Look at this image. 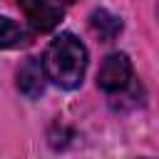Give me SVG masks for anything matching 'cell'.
Here are the masks:
<instances>
[{"instance_id": "cell-1", "label": "cell", "mask_w": 159, "mask_h": 159, "mask_svg": "<svg viewBox=\"0 0 159 159\" xmlns=\"http://www.w3.org/2000/svg\"><path fill=\"white\" fill-rule=\"evenodd\" d=\"M42 65L47 80H52L62 89H75L82 84L87 72V47L72 32H62L47 45Z\"/></svg>"}, {"instance_id": "cell-2", "label": "cell", "mask_w": 159, "mask_h": 159, "mask_svg": "<svg viewBox=\"0 0 159 159\" xmlns=\"http://www.w3.org/2000/svg\"><path fill=\"white\" fill-rule=\"evenodd\" d=\"M132 77H134V70H132L129 57L124 52H112L104 57V62L97 72V87L107 94H117L132 84Z\"/></svg>"}, {"instance_id": "cell-3", "label": "cell", "mask_w": 159, "mask_h": 159, "mask_svg": "<svg viewBox=\"0 0 159 159\" xmlns=\"http://www.w3.org/2000/svg\"><path fill=\"white\" fill-rule=\"evenodd\" d=\"M17 5L22 7V12L35 32L55 30L65 15L62 0H17Z\"/></svg>"}, {"instance_id": "cell-4", "label": "cell", "mask_w": 159, "mask_h": 159, "mask_svg": "<svg viewBox=\"0 0 159 159\" xmlns=\"http://www.w3.org/2000/svg\"><path fill=\"white\" fill-rule=\"evenodd\" d=\"M45 65L40 57H25L22 65L17 67V89L27 99H37L45 92Z\"/></svg>"}, {"instance_id": "cell-5", "label": "cell", "mask_w": 159, "mask_h": 159, "mask_svg": "<svg viewBox=\"0 0 159 159\" xmlns=\"http://www.w3.org/2000/svg\"><path fill=\"white\" fill-rule=\"evenodd\" d=\"M89 25H92V30H94V35L99 37V40H104V42H112L119 32H122V17H117L114 12H109L107 7H97V10H92V15H89Z\"/></svg>"}, {"instance_id": "cell-6", "label": "cell", "mask_w": 159, "mask_h": 159, "mask_svg": "<svg viewBox=\"0 0 159 159\" xmlns=\"http://www.w3.org/2000/svg\"><path fill=\"white\" fill-rule=\"evenodd\" d=\"M30 42H32V30H27L25 25H20L10 17H0V50L25 47Z\"/></svg>"}, {"instance_id": "cell-7", "label": "cell", "mask_w": 159, "mask_h": 159, "mask_svg": "<svg viewBox=\"0 0 159 159\" xmlns=\"http://www.w3.org/2000/svg\"><path fill=\"white\" fill-rule=\"evenodd\" d=\"M62 2H75V0H62Z\"/></svg>"}]
</instances>
